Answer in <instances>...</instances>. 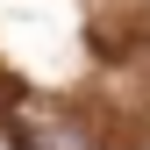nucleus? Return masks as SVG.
<instances>
[{"label":"nucleus","instance_id":"f257e3e1","mask_svg":"<svg viewBox=\"0 0 150 150\" xmlns=\"http://www.w3.org/2000/svg\"><path fill=\"white\" fill-rule=\"evenodd\" d=\"M22 143H29V150H100V143H93L71 115H57V107H36V100L22 107Z\"/></svg>","mask_w":150,"mask_h":150}]
</instances>
